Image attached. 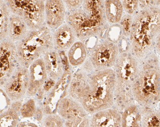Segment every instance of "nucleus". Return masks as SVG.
I'll return each instance as SVG.
<instances>
[{
	"label": "nucleus",
	"mask_w": 160,
	"mask_h": 127,
	"mask_svg": "<svg viewBox=\"0 0 160 127\" xmlns=\"http://www.w3.org/2000/svg\"><path fill=\"white\" fill-rule=\"evenodd\" d=\"M19 66L16 44L8 39L0 42V82L3 86Z\"/></svg>",
	"instance_id": "11"
},
{
	"label": "nucleus",
	"mask_w": 160,
	"mask_h": 127,
	"mask_svg": "<svg viewBox=\"0 0 160 127\" xmlns=\"http://www.w3.org/2000/svg\"><path fill=\"white\" fill-rule=\"evenodd\" d=\"M54 49L59 52H66L77 40L72 28L67 23L52 32Z\"/></svg>",
	"instance_id": "18"
},
{
	"label": "nucleus",
	"mask_w": 160,
	"mask_h": 127,
	"mask_svg": "<svg viewBox=\"0 0 160 127\" xmlns=\"http://www.w3.org/2000/svg\"><path fill=\"white\" fill-rule=\"evenodd\" d=\"M66 23L75 32L78 40L85 42L99 36L109 26L105 15L104 1H83L79 9L67 12Z\"/></svg>",
	"instance_id": "2"
},
{
	"label": "nucleus",
	"mask_w": 160,
	"mask_h": 127,
	"mask_svg": "<svg viewBox=\"0 0 160 127\" xmlns=\"http://www.w3.org/2000/svg\"><path fill=\"white\" fill-rule=\"evenodd\" d=\"M29 85V70L19 65L1 87L9 99L16 102L27 94Z\"/></svg>",
	"instance_id": "10"
},
{
	"label": "nucleus",
	"mask_w": 160,
	"mask_h": 127,
	"mask_svg": "<svg viewBox=\"0 0 160 127\" xmlns=\"http://www.w3.org/2000/svg\"><path fill=\"white\" fill-rule=\"evenodd\" d=\"M11 13L23 19L30 31H35L46 26L44 0L5 1Z\"/></svg>",
	"instance_id": "7"
},
{
	"label": "nucleus",
	"mask_w": 160,
	"mask_h": 127,
	"mask_svg": "<svg viewBox=\"0 0 160 127\" xmlns=\"http://www.w3.org/2000/svg\"><path fill=\"white\" fill-rule=\"evenodd\" d=\"M140 61L129 50L120 53L113 67L116 75L115 108L121 112L128 106L134 103L132 88L140 69Z\"/></svg>",
	"instance_id": "5"
},
{
	"label": "nucleus",
	"mask_w": 160,
	"mask_h": 127,
	"mask_svg": "<svg viewBox=\"0 0 160 127\" xmlns=\"http://www.w3.org/2000/svg\"><path fill=\"white\" fill-rule=\"evenodd\" d=\"M18 111L12 106L1 114L0 127H16L19 122Z\"/></svg>",
	"instance_id": "25"
},
{
	"label": "nucleus",
	"mask_w": 160,
	"mask_h": 127,
	"mask_svg": "<svg viewBox=\"0 0 160 127\" xmlns=\"http://www.w3.org/2000/svg\"><path fill=\"white\" fill-rule=\"evenodd\" d=\"M45 11L46 26L52 31L66 22L67 11L63 1H45Z\"/></svg>",
	"instance_id": "12"
},
{
	"label": "nucleus",
	"mask_w": 160,
	"mask_h": 127,
	"mask_svg": "<svg viewBox=\"0 0 160 127\" xmlns=\"http://www.w3.org/2000/svg\"><path fill=\"white\" fill-rule=\"evenodd\" d=\"M52 32L46 26L29 31L24 39L16 44L19 65L28 69L34 62L53 49Z\"/></svg>",
	"instance_id": "6"
},
{
	"label": "nucleus",
	"mask_w": 160,
	"mask_h": 127,
	"mask_svg": "<svg viewBox=\"0 0 160 127\" xmlns=\"http://www.w3.org/2000/svg\"><path fill=\"white\" fill-rule=\"evenodd\" d=\"M123 9L126 14L134 16L138 12L139 3L138 0H123L122 1Z\"/></svg>",
	"instance_id": "29"
},
{
	"label": "nucleus",
	"mask_w": 160,
	"mask_h": 127,
	"mask_svg": "<svg viewBox=\"0 0 160 127\" xmlns=\"http://www.w3.org/2000/svg\"><path fill=\"white\" fill-rule=\"evenodd\" d=\"M18 127H38L35 124L32 123L31 122H21L19 124Z\"/></svg>",
	"instance_id": "31"
},
{
	"label": "nucleus",
	"mask_w": 160,
	"mask_h": 127,
	"mask_svg": "<svg viewBox=\"0 0 160 127\" xmlns=\"http://www.w3.org/2000/svg\"></svg>",
	"instance_id": "33"
},
{
	"label": "nucleus",
	"mask_w": 160,
	"mask_h": 127,
	"mask_svg": "<svg viewBox=\"0 0 160 127\" xmlns=\"http://www.w3.org/2000/svg\"><path fill=\"white\" fill-rule=\"evenodd\" d=\"M133 18V16L125 14L123 15L119 23L121 31L122 36L126 39H129L131 35Z\"/></svg>",
	"instance_id": "26"
},
{
	"label": "nucleus",
	"mask_w": 160,
	"mask_h": 127,
	"mask_svg": "<svg viewBox=\"0 0 160 127\" xmlns=\"http://www.w3.org/2000/svg\"><path fill=\"white\" fill-rule=\"evenodd\" d=\"M122 113L115 107L92 115L90 127H121Z\"/></svg>",
	"instance_id": "17"
},
{
	"label": "nucleus",
	"mask_w": 160,
	"mask_h": 127,
	"mask_svg": "<svg viewBox=\"0 0 160 127\" xmlns=\"http://www.w3.org/2000/svg\"><path fill=\"white\" fill-rule=\"evenodd\" d=\"M67 12H71L78 9L83 4V0L63 1Z\"/></svg>",
	"instance_id": "30"
},
{
	"label": "nucleus",
	"mask_w": 160,
	"mask_h": 127,
	"mask_svg": "<svg viewBox=\"0 0 160 127\" xmlns=\"http://www.w3.org/2000/svg\"><path fill=\"white\" fill-rule=\"evenodd\" d=\"M120 53L118 43L105 39L92 48L83 66L89 70L95 71L113 68Z\"/></svg>",
	"instance_id": "8"
},
{
	"label": "nucleus",
	"mask_w": 160,
	"mask_h": 127,
	"mask_svg": "<svg viewBox=\"0 0 160 127\" xmlns=\"http://www.w3.org/2000/svg\"><path fill=\"white\" fill-rule=\"evenodd\" d=\"M104 10L107 22L109 25L120 23L124 13L123 4L120 0L104 1Z\"/></svg>",
	"instance_id": "22"
},
{
	"label": "nucleus",
	"mask_w": 160,
	"mask_h": 127,
	"mask_svg": "<svg viewBox=\"0 0 160 127\" xmlns=\"http://www.w3.org/2000/svg\"><path fill=\"white\" fill-rule=\"evenodd\" d=\"M155 48H156L157 53L160 55V34L157 38Z\"/></svg>",
	"instance_id": "32"
},
{
	"label": "nucleus",
	"mask_w": 160,
	"mask_h": 127,
	"mask_svg": "<svg viewBox=\"0 0 160 127\" xmlns=\"http://www.w3.org/2000/svg\"><path fill=\"white\" fill-rule=\"evenodd\" d=\"M121 127H143L142 106L134 102L124 109L122 113Z\"/></svg>",
	"instance_id": "21"
},
{
	"label": "nucleus",
	"mask_w": 160,
	"mask_h": 127,
	"mask_svg": "<svg viewBox=\"0 0 160 127\" xmlns=\"http://www.w3.org/2000/svg\"><path fill=\"white\" fill-rule=\"evenodd\" d=\"M89 70L82 66L72 75L68 89L69 96L81 104L87 92Z\"/></svg>",
	"instance_id": "15"
},
{
	"label": "nucleus",
	"mask_w": 160,
	"mask_h": 127,
	"mask_svg": "<svg viewBox=\"0 0 160 127\" xmlns=\"http://www.w3.org/2000/svg\"><path fill=\"white\" fill-rule=\"evenodd\" d=\"M42 127H66L64 120L60 115L49 114L43 119Z\"/></svg>",
	"instance_id": "27"
},
{
	"label": "nucleus",
	"mask_w": 160,
	"mask_h": 127,
	"mask_svg": "<svg viewBox=\"0 0 160 127\" xmlns=\"http://www.w3.org/2000/svg\"><path fill=\"white\" fill-rule=\"evenodd\" d=\"M57 111L65 120L66 127H90L88 113L80 103L69 96L59 101Z\"/></svg>",
	"instance_id": "9"
},
{
	"label": "nucleus",
	"mask_w": 160,
	"mask_h": 127,
	"mask_svg": "<svg viewBox=\"0 0 160 127\" xmlns=\"http://www.w3.org/2000/svg\"><path fill=\"white\" fill-rule=\"evenodd\" d=\"M11 13L5 1H0V40L7 39Z\"/></svg>",
	"instance_id": "24"
},
{
	"label": "nucleus",
	"mask_w": 160,
	"mask_h": 127,
	"mask_svg": "<svg viewBox=\"0 0 160 127\" xmlns=\"http://www.w3.org/2000/svg\"><path fill=\"white\" fill-rule=\"evenodd\" d=\"M132 92L135 102L142 107H155L160 102V65L155 54H150L140 61Z\"/></svg>",
	"instance_id": "4"
},
{
	"label": "nucleus",
	"mask_w": 160,
	"mask_h": 127,
	"mask_svg": "<svg viewBox=\"0 0 160 127\" xmlns=\"http://www.w3.org/2000/svg\"><path fill=\"white\" fill-rule=\"evenodd\" d=\"M160 34V6L141 8L134 16L128 39L129 51L139 61L151 54Z\"/></svg>",
	"instance_id": "1"
},
{
	"label": "nucleus",
	"mask_w": 160,
	"mask_h": 127,
	"mask_svg": "<svg viewBox=\"0 0 160 127\" xmlns=\"http://www.w3.org/2000/svg\"><path fill=\"white\" fill-rule=\"evenodd\" d=\"M115 86L116 75L113 68L89 70L87 92L81 105L90 115L113 107Z\"/></svg>",
	"instance_id": "3"
},
{
	"label": "nucleus",
	"mask_w": 160,
	"mask_h": 127,
	"mask_svg": "<svg viewBox=\"0 0 160 127\" xmlns=\"http://www.w3.org/2000/svg\"><path fill=\"white\" fill-rule=\"evenodd\" d=\"M36 112V102L33 99H29L22 106L20 113L23 118H30L35 115Z\"/></svg>",
	"instance_id": "28"
},
{
	"label": "nucleus",
	"mask_w": 160,
	"mask_h": 127,
	"mask_svg": "<svg viewBox=\"0 0 160 127\" xmlns=\"http://www.w3.org/2000/svg\"><path fill=\"white\" fill-rule=\"evenodd\" d=\"M88 50L85 42L77 40L67 53V58L71 66L81 67L87 60Z\"/></svg>",
	"instance_id": "20"
},
{
	"label": "nucleus",
	"mask_w": 160,
	"mask_h": 127,
	"mask_svg": "<svg viewBox=\"0 0 160 127\" xmlns=\"http://www.w3.org/2000/svg\"><path fill=\"white\" fill-rule=\"evenodd\" d=\"M142 124L143 127H160V110L142 106Z\"/></svg>",
	"instance_id": "23"
},
{
	"label": "nucleus",
	"mask_w": 160,
	"mask_h": 127,
	"mask_svg": "<svg viewBox=\"0 0 160 127\" xmlns=\"http://www.w3.org/2000/svg\"><path fill=\"white\" fill-rule=\"evenodd\" d=\"M29 85L27 95L33 96L42 90L48 76L43 59H39L29 66Z\"/></svg>",
	"instance_id": "14"
},
{
	"label": "nucleus",
	"mask_w": 160,
	"mask_h": 127,
	"mask_svg": "<svg viewBox=\"0 0 160 127\" xmlns=\"http://www.w3.org/2000/svg\"><path fill=\"white\" fill-rule=\"evenodd\" d=\"M72 75L69 69L64 72L62 78L56 82L53 88L48 97L47 102L45 104V110L48 115L53 114L54 110H57L59 101L66 96V93H68L69 84L71 82Z\"/></svg>",
	"instance_id": "13"
},
{
	"label": "nucleus",
	"mask_w": 160,
	"mask_h": 127,
	"mask_svg": "<svg viewBox=\"0 0 160 127\" xmlns=\"http://www.w3.org/2000/svg\"><path fill=\"white\" fill-rule=\"evenodd\" d=\"M42 59L48 78L58 82L66 71L60 52L53 48L47 51L43 55Z\"/></svg>",
	"instance_id": "16"
},
{
	"label": "nucleus",
	"mask_w": 160,
	"mask_h": 127,
	"mask_svg": "<svg viewBox=\"0 0 160 127\" xmlns=\"http://www.w3.org/2000/svg\"><path fill=\"white\" fill-rule=\"evenodd\" d=\"M29 31L28 26L21 17L11 13L8 27V40L16 45L24 39Z\"/></svg>",
	"instance_id": "19"
}]
</instances>
